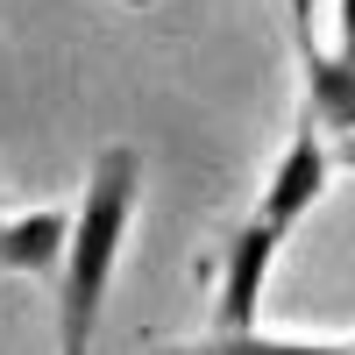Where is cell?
<instances>
[{
	"label": "cell",
	"mask_w": 355,
	"mask_h": 355,
	"mask_svg": "<svg viewBox=\"0 0 355 355\" xmlns=\"http://www.w3.org/2000/svg\"><path fill=\"white\" fill-rule=\"evenodd\" d=\"M291 36H299V71H306V121L327 142L355 135V64L320 43L313 0H291Z\"/></svg>",
	"instance_id": "cell-4"
},
{
	"label": "cell",
	"mask_w": 355,
	"mask_h": 355,
	"mask_svg": "<svg viewBox=\"0 0 355 355\" xmlns=\"http://www.w3.org/2000/svg\"><path fill=\"white\" fill-rule=\"evenodd\" d=\"M334 164H348V171H355V135H341V142H334Z\"/></svg>",
	"instance_id": "cell-8"
},
{
	"label": "cell",
	"mask_w": 355,
	"mask_h": 355,
	"mask_svg": "<svg viewBox=\"0 0 355 355\" xmlns=\"http://www.w3.org/2000/svg\"><path fill=\"white\" fill-rule=\"evenodd\" d=\"M135 199H142V150L107 142L85 171V192L71 206V242L57 263V348L64 355H85L100 334V306L114 291V263H121Z\"/></svg>",
	"instance_id": "cell-1"
},
{
	"label": "cell",
	"mask_w": 355,
	"mask_h": 355,
	"mask_svg": "<svg viewBox=\"0 0 355 355\" xmlns=\"http://www.w3.org/2000/svg\"><path fill=\"white\" fill-rule=\"evenodd\" d=\"M71 242V214L64 206H28V214L0 220V277H57Z\"/></svg>",
	"instance_id": "cell-5"
},
{
	"label": "cell",
	"mask_w": 355,
	"mask_h": 355,
	"mask_svg": "<svg viewBox=\"0 0 355 355\" xmlns=\"http://www.w3.org/2000/svg\"><path fill=\"white\" fill-rule=\"evenodd\" d=\"M128 8H150V0H128Z\"/></svg>",
	"instance_id": "cell-9"
},
{
	"label": "cell",
	"mask_w": 355,
	"mask_h": 355,
	"mask_svg": "<svg viewBox=\"0 0 355 355\" xmlns=\"http://www.w3.org/2000/svg\"><path fill=\"white\" fill-rule=\"evenodd\" d=\"M334 142L327 135H320L313 121H306V114H299V128H291V142H284V157L270 164V185H263V199H256V214L263 220H270V227H299L306 214H313V206L320 199H327V185H334Z\"/></svg>",
	"instance_id": "cell-3"
},
{
	"label": "cell",
	"mask_w": 355,
	"mask_h": 355,
	"mask_svg": "<svg viewBox=\"0 0 355 355\" xmlns=\"http://www.w3.org/2000/svg\"><path fill=\"white\" fill-rule=\"evenodd\" d=\"M284 242H291V234L270 227L256 206L220 234V249H214V299H220L214 320H220V334H249V327H256V313H263V284H270Z\"/></svg>",
	"instance_id": "cell-2"
},
{
	"label": "cell",
	"mask_w": 355,
	"mask_h": 355,
	"mask_svg": "<svg viewBox=\"0 0 355 355\" xmlns=\"http://www.w3.org/2000/svg\"><path fill=\"white\" fill-rule=\"evenodd\" d=\"M334 50L355 64V0H334Z\"/></svg>",
	"instance_id": "cell-7"
},
{
	"label": "cell",
	"mask_w": 355,
	"mask_h": 355,
	"mask_svg": "<svg viewBox=\"0 0 355 355\" xmlns=\"http://www.w3.org/2000/svg\"><path fill=\"white\" fill-rule=\"evenodd\" d=\"M150 355H355V341H306V334H206V341H171V348H150Z\"/></svg>",
	"instance_id": "cell-6"
}]
</instances>
